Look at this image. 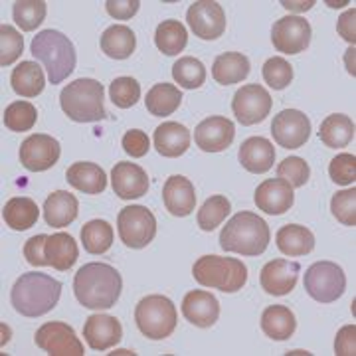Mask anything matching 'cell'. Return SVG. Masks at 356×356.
I'll list each match as a JSON object with an SVG mask.
<instances>
[{
  "label": "cell",
  "mask_w": 356,
  "mask_h": 356,
  "mask_svg": "<svg viewBox=\"0 0 356 356\" xmlns=\"http://www.w3.org/2000/svg\"><path fill=\"white\" fill-rule=\"evenodd\" d=\"M277 177L285 182H289L293 188H301V186H305L307 180L311 177V168L303 159L289 156L277 166Z\"/></svg>",
  "instance_id": "bcb514c9"
},
{
  "label": "cell",
  "mask_w": 356,
  "mask_h": 356,
  "mask_svg": "<svg viewBox=\"0 0 356 356\" xmlns=\"http://www.w3.org/2000/svg\"><path fill=\"white\" fill-rule=\"evenodd\" d=\"M121 273L109 264H88L74 277L76 299L88 309H111L121 297Z\"/></svg>",
  "instance_id": "6da1fadb"
},
{
  "label": "cell",
  "mask_w": 356,
  "mask_h": 356,
  "mask_svg": "<svg viewBox=\"0 0 356 356\" xmlns=\"http://www.w3.org/2000/svg\"><path fill=\"white\" fill-rule=\"evenodd\" d=\"M172 77L180 88L198 89L206 81V67L200 60L184 56L172 65Z\"/></svg>",
  "instance_id": "f35d334b"
},
{
  "label": "cell",
  "mask_w": 356,
  "mask_h": 356,
  "mask_svg": "<svg viewBox=\"0 0 356 356\" xmlns=\"http://www.w3.org/2000/svg\"><path fill=\"white\" fill-rule=\"evenodd\" d=\"M67 182L83 194H102L107 188V175L95 163H74L65 172Z\"/></svg>",
  "instance_id": "4316f807"
},
{
  "label": "cell",
  "mask_w": 356,
  "mask_h": 356,
  "mask_svg": "<svg viewBox=\"0 0 356 356\" xmlns=\"http://www.w3.org/2000/svg\"><path fill=\"white\" fill-rule=\"evenodd\" d=\"M182 315L194 327L210 329L220 317V303L212 293L196 289L186 293V297L182 299Z\"/></svg>",
  "instance_id": "44dd1931"
},
{
  "label": "cell",
  "mask_w": 356,
  "mask_h": 356,
  "mask_svg": "<svg viewBox=\"0 0 356 356\" xmlns=\"http://www.w3.org/2000/svg\"><path fill=\"white\" fill-rule=\"evenodd\" d=\"M60 105L76 123H97L107 115L103 107V86L89 77L67 83L60 93Z\"/></svg>",
  "instance_id": "5b68a950"
},
{
  "label": "cell",
  "mask_w": 356,
  "mask_h": 356,
  "mask_svg": "<svg viewBox=\"0 0 356 356\" xmlns=\"http://www.w3.org/2000/svg\"><path fill=\"white\" fill-rule=\"evenodd\" d=\"M264 79L271 89H285L293 81V65L285 58H269L264 64Z\"/></svg>",
  "instance_id": "ee69618b"
},
{
  "label": "cell",
  "mask_w": 356,
  "mask_h": 356,
  "mask_svg": "<svg viewBox=\"0 0 356 356\" xmlns=\"http://www.w3.org/2000/svg\"><path fill=\"white\" fill-rule=\"evenodd\" d=\"M271 95L267 93L264 86L257 83H250V86H242V89L236 91L234 102H232V111L236 115V119L250 127L255 123H261L266 119L269 111H271Z\"/></svg>",
  "instance_id": "30bf717a"
},
{
  "label": "cell",
  "mask_w": 356,
  "mask_h": 356,
  "mask_svg": "<svg viewBox=\"0 0 356 356\" xmlns=\"http://www.w3.org/2000/svg\"><path fill=\"white\" fill-rule=\"evenodd\" d=\"M137 36L125 24L109 26L102 36V51L111 60H127L135 51Z\"/></svg>",
  "instance_id": "f546056e"
},
{
  "label": "cell",
  "mask_w": 356,
  "mask_h": 356,
  "mask_svg": "<svg viewBox=\"0 0 356 356\" xmlns=\"http://www.w3.org/2000/svg\"><path fill=\"white\" fill-rule=\"evenodd\" d=\"M271 135L283 149H299L311 137V121L297 109H283L273 117Z\"/></svg>",
  "instance_id": "5bb4252c"
},
{
  "label": "cell",
  "mask_w": 356,
  "mask_h": 356,
  "mask_svg": "<svg viewBox=\"0 0 356 356\" xmlns=\"http://www.w3.org/2000/svg\"><path fill=\"white\" fill-rule=\"evenodd\" d=\"M163 200L166 210L177 218L191 216L196 206L194 184L186 177H170L163 186Z\"/></svg>",
  "instance_id": "7402d4cb"
},
{
  "label": "cell",
  "mask_w": 356,
  "mask_h": 356,
  "mask_svg": "<svg viewBox=\"0 0 356 356\" xmlns=\"http://www.w3.org/2000/svg\"><path fill=\"white\" fill-rule=\"evenodd\" d=\"M119 238L131 250H143L156 236V218L145 206H127L117 216Z\"/></svg>",
  "instance_id": "9c48e42d"
},
{
  "label": "cell",
  "mask_w": 356,
  "mask_h": 356,
  "mask_svg": "<svg viewBox=\"0 0 356 356\" xmlns=\"http://www.w3.org/2000/svg\"><path fill=\"white\" fill-rule=\"evenodd\" d=\"M79 204L74 194L65 191L51 192L44 202V220L51 228H65L77 218Z\"/></svg>",
  "instance_id": "d4e9b609"
},
{
  "label": "cell",
  "mask_w": 356,
  "mask_h": 356,
  "mask_svg": "<svg viewBox=\"0 0 356 356\" xmlns=\"http://www.w3.org/2000/svg\"><path fill=\"white\" fill-rule=\"evenodd\" d=\"M121 145H123V151L127 154H131L133 159L145 156V154L149 153V149H151V140L147 137V133H145V131H139V129H131V131H127V133L123 135Z\"/></svg>",
  "instance_id": "c3c4849f"
},
{
  "label": "cell",
  "mask_w": 356,
  "mask_h": 356,
  "mask_svg": "<svg viewBox=\"0 0 356 356\" xmlns=\"http://www.w3.org/2000/svg\"><path fill=\"white\" fill-rule=\"evenodd\" d=\"M334 353L337 356H355L356 355V327L355 325H348L343 327L339 334H337V341H334Z\"/></svg>",
  "instance_id": "816d5d0a"
},
{
  "label": "cell",
  "mask_w": 356,
  "mask_h": 356,
  "mask_svg": "<svg viewBox=\"0 0 356 356\" xmlns=\"http://www.w3.org/2000/svg\"><path fill=\"white\" fill-rule=\"evenodd\" d=\"M24 51V38L10 24L0 26V65H13Z\"/></svg>",
  "instance_id": "b9f144b4"
},
{
  "label": "cell",
  "mask_w": 356,
  "mask_h": 356,
  "mask_svg": "<svg viewBox=\"0 0 356 356\" xmlns=\"http://www.w3.org/2000/svg\"><path fill=\"white\" fill-rule=\"evenodd\" d=\"M229 210H232V204L226 196H222V194H216V196H210L206 202L202 204V208L198 210V214H196V222H198V226L204 232H212L214 228H218L226 216L229 214Z\"/></svg>",
  "instance_id": "74e56055"
},
{
  "label": "cell",
  "mask_w": 356,
  "mask_h": 356,
  "mask_svg": "<svg viewBox=\"0 0 356 356\" xmlns=\"http://www.w3.org/2000/svg\"><path fill=\"white\" fill-rule=\"evenodd\" d=\"M38 216V204L34 202L32 198H28V196L10 198L8 202L4 204V210H2V218L6 222V226L16 229V232H24V229L36 226Z\"/></svg>",
  "instance_id": "1f68e13d"
},
{
  "label": "cell",
  "mask_w": 356,
  "mask_h": 356,
  "mask_svg": "<svg viewBox=\"0 0 356 356\" xmlns=\"http://www.w3.org/2000/svg\"><path fill=\"white\" fill-rule=\"evenodd\" d=\"M111 186L119 198L135 200L149 191V177L135 163H117L111 170Z\"/></svg>",
  "instance_id": "ffe728a7"
},
{
  "label": "cell",
  "mask_w": 356,
  "mask_h": 356,
  "mask_svg": "<svg viewBox=\"0 0 356 356\" xmlns=\"http://www.w3.org/2000/svg\"><path fill=\"white\" fill-rule=\"evenodd\" d=\"M332 216L344 226H356V188L337 192L331 200Z\"/></svg>",
  "instance_id": "f6af8a7d"
},
{
  "label": "cell",
  "mask_w": 356,
  "mask_h": 356,
  "mask_svg": "<svg viewBox=\"0 0 356 356\" xmlns=\"http://www.w3.org/2000/svg\"><path fill=\"white\" fill-rule=\"evenodd\" d=\"M188 147H191V131L180 123L166 121L154 131V149L161 156L177 159L186 153Z\"/></svg>",
  "instance_id": "603a6c76"
},
{
  "label": "cell",
  "mask_w": 356,
  "mask_h": 356,
  "mask_svg": "<svg viewBox=\"0 0 356 356\" xmlns=\"http://www.w3.org/2000/svg\"><path fill=\"white\" fill-rule=\"evenodd\" d=\"M301 273V266L297 261H289V259H273L264 266L261 273H259V283L269 295L275 297H283L289 295L297 285Z\"/></svg>",
  "instance_id": "e0dca14e"
},
{
  "label": "cell",
  "mask_w": 356,
  "mask_h": 356,
  "mask_svg": "<svg viewBox=\"0 0 356 356\" xmlns=\"http://www.w3.org/2000/svg\"><path fill=\"white\" fill-rule=\"evenodd\" d=\"M250 60L240 51L220 54L212 65V77L220 86H234L250 76Z\"/></svg>",
  "instance_id": "83f0119b"
},
{
  "label": "cell",
  "mask_w": 356,
  "mask_h": 356,
  "mask_svg": "<svg viewBox=\"0 0 356 356\" xmlns=\"http://www.w3.org/2000/svg\"><path fill=\"white\" fill-rule=\"evenodd\" d=\"M287 10H299V13H303V10H309V8H313V0H309V2H281Z\"/></svg>",
  "instance_id": "db71d44e"
},
{
  "label": "cell",
  "mask_w": 356,
  "mask_h": 356,
  "mask_svg": "<svg viewBox=\"0 0 356 356\" xmlns=\"http://www.w3.org/2000/svg\"><path fill=\"white\" fill-rule=\"evenodd\" d=\"M188 26L200 40H216L226 32V13L214 0H200L191 4L186 13Z\"/></svg>",
  "instance_id": "4fadbf2b"
},
{
  "label": "cell",
  "mask_w": 356,
  "mask_h": 356,
  "mask_svg": "<svg viewBox=\"0 0 356 356\" xmlns=\"http://www.w3.org/2000/svg\"><path fill=\"white\" fill-rule=\"evenodd\" d=\"M135 323L147 339L163 341L177 329V307L165 295H149L135 309Z\"/></svg>",
  "instance_id": "52a82bcc"
},
{
  "label": "cell",
  "mask_w": 356,
  "mask_h": 356,
  "mask_svg": "<svg viewBox=\"0 0 356 356\" xmlns=\"http://www.w3.org/2000/svg\"><path fill=\"white\" fill-rule=\"evenodd\" d=\"M182 103V93L177 86L172 83H156L153 88L147 91V111L154 117H166L172 115L180 107Z\"/></svg>",
  "instance_id": "e575fe53"
},
{
  "label": "cell",
  "mask_w": 356,
  "mask_h": 356,
  "mask_svg": "<svg viewBox=\"0 0 356 356\" xmlns=\"http://www.w3.org/2000/svg\"><path fill=\"white\" fill-rule=\"evenodd\" d=\"M38 111L30 102H14L4 111V127L14 133H24L36 125Z\"/></svg>",
  "instance_id": "ab89813d"
},
{
  "label": "cell",
  "mask_w": 356,
  "mask_h": 356,
  "mask_svg": "<svg viewBox=\"0 0 356 356\" xmlns=\"http://www.w3.org/2000/svg\"><path fill=\"white\" fill-rule=\"evenodd\" d=\"M14 22L20 30L32 32L36 30L46 18V2L44 0H18L13 6Z\"/></svg>",
  "instance_id": "60d3db41"
},
{
  "label": "cell",
  "mask_w": 356,
  "mask_h": 356,
  "mask_svg": "<svg viewBox=\"0 0 356 356\" xmlns=\"http://www.w3.org/2000/svg\"><path fill=\"white\" fill-rule=\"evenodd\" d=\"M62 147L60 143L44 133L30 135L20 145V163L26 170L32 172H44L60 161Z\"/></svg>",
  "instance_id": "9a60e30c"
},
{
  "label": "cell",
  "mask_w": 356,
  "mask_h": 356,
  "mask_svg": "<svg viewBox=\"0 0 356 356\" xmlns=\"http://www.w3.org/2000/svg\"><path fill=\"white\" fill-rule=\"evenodd\" d=\"M236 137V125L228 117H208L194 131V140L204 153H220L226 151L234 143Z\"/></svg>",
  "instance_id": "2e32d148"
},
{
  "label": "cell",
  "mask_w": 356,
  "mask_h": 356,
  "mask_svg": "<svg viewBox=\"0 0 356 356\" xmlns=\"http://www.w3.org/2000/svg\"><path fill=\"white\" fill-rule=\"evenodd\" d=\"M271 242V232L264 218L254 212H238L220 234V245L224 252L255 257L261 255Z\"/></svg>",
  "instance_id": "3957f363"
},
{
  "label": "cell",
  "mask_w": 356,
  "mask_h": 356,
  "mask_svg": "<svg viewBox=\"0 0 356 356\" xmlns=\"http://www.w3.org/2000/svg\"><path fill=\"white\" fill-rule=\"evenodd\" d=\"M140 2L139 0H107L105 8L109 16H113L115 20H129L135 14L139 13Z\"/></svg>",
  "instance_id": "681fc988"
},
{
  "label": "cell",
  "mask_w": 356,
  "mask_h": 356,
  "mask_svg": "<svg viewBox=\"0 0 356 356\" xmlns=\"http://www.w3.org/2000/svg\"><path fill=\"white\" fill-rule=\"evenodd\" d=\"M329 175H331L332 182L341 184V186H348L355 184L356 180V156L355 154H337L331 161L329 166Z\"/></svg>",
  "instance_id": "7dc6e473"
},
{
  "label": "cell",
  "mask_w": 356,
  "mask_h": 356,
  "mask_svg": "<svg viewBox=\"0 0 356 356\" xmlns=\"http://www.w3.org/2000/svg\"><path fill=\"white\" fill-rule=\"evenodd\" d=\"M77 250L76 240L70 234H54L48 236V240L44 243V259L46 266H51L58 271H67L72 269L77 261Z\"/></svg>",
  "instance_id": "484cf974"
},
{
  "label": "cell",
  "mask_w": 356,
  "mask_h": 356,
  "mask_svg": "<svg viewBox=\"0 0 356 356\" xmlns=\"http://www.w3.org/2000/svg\"><path fill=\"white\" fill-rule=\"evenodd\" d=\"M192 275L204 287L220 289L224 293H236L248 281V267L242 259L220 257V255H202L192 267Z\"/></svg>",
  "instance_id": "8992f818"
},
{
  "label": "cell",
  "mask_w": 356,
  "mask_h": 356,
  "mask_svg": "<svg viewBox=\"0 0 356 356\" xmlns=\"http://www.w3.org/2000/svg\"><path fill=\"white\" fill-rule=\"evenodd\" d=\"M293 202H295L293 186L281 178L264 180L255 191V206L271 216L285 214L293 206Z\"/></svg>",
  "instance_id": "ac0fdd59"
},
{
  "label": "cell",
  "mask_w": 356,
  "mask_h": 356,
  "mask_svg": "<svg viewBox=\"0 0 356 356\" xmlns=\"http://www.w3.org/2000/svg\"><path fill=\"white\" fill-rule=\"evenodd\" d=\"M48 240L46 234H40L30 238L24 245V257L30 266L34 267H46V259H44V243Z\"/></svg>",
  "instance_id": "f907efd6"
},
{
  "label": "cell",
  "mask_w": 356,
  "mask_h": 356,
  "mask_svg": "<svg viewBox=\"0 0 356 356\" xmlns=\"http://www.w3.org/2000/svg\"><path fill=\"white\" fill-rule=\"evenodd\" d=\"M10 83L20 97H36L46 88V76L36 62H22L13 70Z\"/></svg>",
  "instance_id": "d6a6232c"
},
{
  "label": "cell",
  "mask_w": 356,
  "mask_h": 356,
  "mask_svg": "<svg viewBox=\"0 0 356 356\" xmlns=\"http://www.w3.org/2000/svg\"><path fill=\"white\" fill-rule=\"evenodd\" d=\"M154 44L156 48L166 56H178L188 44V32L182 22L178 20H165L156 26L154 32Z\"/></svg>",
  "instance_id": "d590c367"
},
{
  "label": "cell",
  "mask_w": 356,
  "mask_h": 356,
  "mask_svg": "<svg viewBox=\"0 0 356 356\" xmlns=\"http://www.w3.org/2000/svg\"><path fill=\"white\" fill-rule=\"evenodd\" d=\"M34 341L42 350L50 356H83V344L76 337L74 329L67 323H46L42 325Z\"/></svg>",
  "instance_id": "7c38bea8"
},
{
  "label": "cell",
  "mask_w": 356,
  "mask_h": 356,
  "mask_svg": "<svg viewBox=\"0 0 356 356\" xmlns=\"http://www.w3.org/2000/svg\"><path fill=\"white\" fill-rule=\"evenodd\" d=\"M238 159L248 172L264 175L267 170H271V166H273L275 149H273L271 140L264 139V137H250L242 143Z\"/></svg>",
  "instance_id": "cb8c5ba5"
},
{
  "label": "cell",
  "mask_w": 356,
  "mask_h": 356,
  "mask_svg": "<svg viewBox=\"0 0 356 356\" xmlns=\"http://www.w3.org/2000/svg\"><path fill=\"white\" fill-rule=\"evenodd\" d=\"M32 56L46 67L51 86L62 83L76 70V48L58 30H42L32 40Z\"/></svg>",
  "instance_id": "277c9868"
},
{
  "label": "cell",
  "mask_w": 356,
  "mask_h": 356,
  "mask_svg": "<svg viewBox=\"0 0 356 356\" xmlns=\"http://www.w3.org/2000/svg\"><path fill=\"white\" fill-rule=\"evenodd\" d=\"M318 139L323 140L329 149H341L346 147L355 139V123L350 117L341 113L329 115L318 129Z\"/></svg>",
  "instance_id": "836d02e7"
},
{
  "label": "cell",
  "mask_w": 356,
  "mask_h": 356,
  "mask_svg": "<svg viewBox=\"0 0 356 356\" xmlns=\"http://www.w3.org/2000/svg\"><path fill=\"white\" fill-rule=\"evenodd\" d=\"M81 242L88 254H105L113 245V226L105 220H91L81 228Z\"/></svg>",
  "instance_id": "8d00e7d4"
},
{
  "label": "cell",
  "mask_w": 356,
  "mask_h": 356,
  "mask_svg": "<svg viewBox=\"0 0 356 356\" xmlns=\"http://www.w3.org/2000/svg\"><path fill=\"white\" fill-rule=\"evenodd\" d=\"M83 339L89 344V348L103 353L121 343L123 327L111 315H91L83 325Z\"/></svg>",
  "instance_id": "d6986e66"
},
{
  "label": "cell",
  "mask_w": 356,
  "mask_h": 356,
  "mask_svg": "<svg viewBox=\"0 0 356 356\" xmlns=\"http://www.w3.org/2000/svg\"><path fill=\"white\" fill-rule=\"evenodd\" d=\"M62 283L46 273H24L14 283L10 301L16 313L24 317H42L58 305Z\"/></svg>",
  "instance_id": "7a4b0ae2"
},
{
  "label": "cell",
  "mask_w": 356,
  "mask_h": 356,
  "mask_svg": "<svg viewBox=\"0 0 356 356\" xmlns=\"http://www.w3.org/2000/svg\"><path fill=\"white\" fill-rule=\"evenodd\" d=\"M275 242L280 248L281 254L289 255V257H299V255L311 254L315 250V236L313 232L305 226H297V224H287L277 232Z\"/></svg>",
  "instance_id": "f1b7e54d"
},
{
  "label": "cell",
  "mask_w": 356,
  "mask_h": 356,
  "mask_svg": "<svg viewBox=\"0 0 356 356\" xmlns=\"http://www.w3.org/2000/svg\"><path fill=\"white\" fill-rule=\"evenodd\" d=\"M111 102L119 109H129L140 99V86L133 77H117L109 86Z\"/></svg>",
  "instance_id": "7bdbcfd3"
},
{
  "label": "cell",
  "mask_w": 356,
  "mask_h": 356,
  "mask_svg": "<svg viewBox=\"0 0 356 356\" xmlns=\"http://www.w3.org/2000/svg\"><path fill=\"white\" fill-rule=\"evenodd\" d=\"M355 18H356V10H348V13H344L341 18H339V24H337V32L343 36L348 44H353L355 46L356 42V28H355Z\"/></svg>",
  "instance_id": "f5cc1de1"
},
{
  "label": "cell",
  "mask_w": 356,
  "mask_h": 356,
  "mask_svg": "<svg viewBox=\"0 0 356 356\" xmlns=\"http://www.w3.org/2000/svg\"><path fill=\"white\" fill-rule=\"evenodd\" d=\"M311 24L301 16H285L280 18L271 28V42L273 48L281 54H301L311 44Z\"/></svg>",
  "instance_id": "8fae6325"
},
{
  "label": "cell",
  "mask_w": 356,
  "mask_h": 356,
  "mask_svg": "<svg viewBox=\"0 0 356 356\" xmlns=\"http://www.w3.org/2000/svg\"><path fill=\"white\" fill-rule=\"evenodd\" d=\"M261 329L273 341H287L295 334L297 321L289 307L271 305L261 315Z\"/></svg>",
  "instance_id": "4dcf8cb0"
},
{
  "label": "cell",
  "mask_w": 356,
  "mask_h": 356,
  "mask_svg": "<svg viewBox=\"0 0 356 356\" xmlns=\"http://www.w3.org/2000/svg\"><path fill=\"white\" fill-rule=\"evenodd\" d=\"M346 289L343 267L332 261H317L305 271V291L318 303H334Z\"/></svg>",
  "instance_id": "ba28073f"
}]
</instances>
